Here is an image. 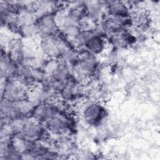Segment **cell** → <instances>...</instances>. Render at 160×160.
I'll use <instances>...</instances> for the list:
<instances>
[{"mask_svg":"<svg viewBox=\"0 0 160 160\" xmlns=\"http://www.w3.org/2000/svg\"><path fill=\"white\" fill-rule=\"evenodd\" d=\"M109 11L113 16H126L128 11L126 6L119 1H114L109 6Z\"/></svg>","mask_w":160,"mask_h":160,"instance_id":"obj_3","label":"cell"},{"mask_svg":"<svg viewBox=\"0 0 160 160\" xmlns=\"http://www.w3.org/2000/svg\"><path fill=\"white\" fill-rule=\"evenodd\" d=\"M84 116L88 123L96 124L102 120L105 116V110L99 104H91L85 109Z\"/></svg>","mask_w":160,"mask_h":160,"instance_id":"obj_1","label":"cell"},{"mask_svg":"<svg viewBox=\"0 0 160 160\" xmlns=\"http://www.w3.org/2000/svg\"><path fill=\"white\" fill-rule=\"evenodd\" d=\"M85 45L93 53H99L103 49L102 40L97 36L92 35L86 42Z\"/></svg>","mask_w":160,"mask_h":160,"instance_id":"obj_2","label":"cell"}]
</instances>
